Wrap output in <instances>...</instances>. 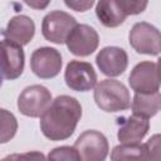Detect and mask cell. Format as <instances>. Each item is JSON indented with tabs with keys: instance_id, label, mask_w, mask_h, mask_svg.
Segmentation results:
<instances>
[{
	"instance_id": "1",
	"label": "cell",
	"mask_w": 161,
	"mask_h": 161,
	"mask_svg": "<svg viewBox=\"0 0 161 161\" xmlns=\"http://www.w3.org/2000/svg\"><path fill=\"white\" fill-rule=\"evenodd\" d=\"M82 117V106L77 98L58 96L40 116V131L50 141L69 138Z\"/></svg>"
},
{
	"instance_id": "2",
	"label": "cell",
	"mask_w": 161,
	"mask_h": 161,
	"mask_svg": "<svg viewBox=\"0 0 161 161\" xmlns=\"http://www.w3.org/2000/svg\"><path fill=\"white\" fill-rule=\"evenodd\" d=\"M93 98L97 107L104 112H121L131 106L128 89L116 79H103L97 83Z\"/></svg>"
},
{
	"instance_id": "3",
	"label": "cell",
	"mask_w": 161,
	"mask_h": 161,
	"mask_svg": "<svg viewBox=\"0 0 161 161\" xmlns=\"http://www.w3.org/2000/svg\"><path fill=\"white\" fill-rule=\"evenodd\" d=\"M52 93L40 84H33L21 91L18 97V109L21 114L31 118L40 117L52 103Z\"/></svg>"
},
{
	"instance_id": "4",
	"label": "cell",
	"mask_w": 161,
	"mask_h": 161,
	"mask_svg": "<svg viewBox=\"0 0 161 161\" xmlns=\"http://www.w3.org/2000/svg\"><path fill=\"white\" fill-rule=\"evenodd\" d=\"M75 25L77 20L70 14L62 10H54L43 18L42 33L48 42L54 44H63Z\"/></svg>"
},
{
	"instance_id": "5",
	"label": "cell",
	"mask_w": 161,
	"mask_h": 161,
	"mask_svg": "<svg viewBox=\"0 0 161 161\" xmlns=\"http://www.w3.org/2000/svg\"><path fill=\"white\" fill-rule=\"evenodd\" d=\"M130 45L140 54L158 55L160 54V31L156 26L146 21L136 23L128 34Z\"/></svg>"
},
{
	"instance_id": "6",
	"label": "cell",
	"mask_w": 161,
	"mask_h": 161,
	"mask_svg": "<svg viewBox=\"0 0 161 161\" xmlns=\"http://www.w3.org/2000/svg\"><path fill=\"white\" fill-rule=\"evenodd\" d=\"M74 148L83 161H103L109 151L106 136L96 130H87L80 133L74 142Z\"/></svg>"
},
{
	"instance_id": "7",
	"label": "cell",
	"mask_w": 161,
	"mask_h": 161,
	"mask_svg": "<svg viewBox=\"0 0 161 161\" xmlns=\"http://www.w3.org/2000/svg\"><path fill=\"white\" fill-rule=\"evenodd\" d=\"M128 83L135 93L151 94L160 89V72L158 63L141 62L132 69Z\"/></svg>"
},
{
	"instance_id": "8",
	"label": "cell",
	"mask_w": 161,
	"mask_h": 161,
	"mask_svg": "<svg viewBox=\"0 0 161 161\" xmlns=\"http://www.w3.org/2000/svg\"><path fill=\"white\" fill-rule=\"evenodd\" d=\"M25 54L23 45L10 40H0V69L3 77L14 80L23 74Z\"/></svg>"
},
{
	"instance_id": "9",
	"label": "cell",
	"mask_w": 161,
	"mask_h": 161,
	"mask_svg": "<svg viewBox=\"0 0 161 161\" xmlns=\"http://www.w3.org/2000/svg\"><path fill=\"white\" fill-rule=\"evenodd\" d=\"M68 50L77 57L91 55L99 44V36L94 28L87 24H77L65 39Z\"/></svg>"
},
{
	"instance_id": "10",
	"label": "cell",
	"mask_w": 161,
	"mask_h": 161,
	"mask_svg": "<svg viewBox=\"0 0 161 161\" xmlns=\"http://www.w3.org/2000/svg\"><path fill=\"white\" fill-rule=\"evenodd\" d=\"M62 63L60 53L50 47L38 48L30 57V68L33 73L42 79L57 77L62 69Z\"/></svg>"
},
{
	"instance_id": "11",
	"label": "cell",
	"mask_w": 161,
	"mask_h": 161,
	"mask_svg": "<svg viewBox=\"0 0 161 161\" xmlns=\"http://www.w3.org/2000/svg\"><path fill=\"white\" fill-rule=\"evenodd\" d=\"M65 84L75 92H88L97 83V74L91 63L70 60L64 72Z\"/></svg>"
},
{
	"instance_id": "12",
	"label": "cell",
	"mask_w": 161,
	"mask_h": 161,
	"mask_svg": "<svg viewBox=\"0 0 161 161\" xmlns=\"http://www.w3.org/2000/svg\"><path fill=\"white\" fill-rule=\"evenodd\" d=\"M96 63L99 70L107 77L121 75L128 65V55L119 47H104L96 57Z\"/></svg>"
},
{
	"instance_id": "13",
	"label": "cell",
	"mask_w": 161,
	"mask_h": 161,
	"mask_svg": "<svg viewBox=\"0 0 161 161\" xmlns=\"http://www.w3.org/2000/svg\"><path fill=\"white\" fill-rule=\"evenodd\" d=\"M1 34L6 39H10L20 45H26L31 42L35 34V24L26 15H15L9 20Z\"/></svg>"
},
{
	"instance_id": "14",
	"label": "cell",
	"mask_w": 161,
	"mask_h": 161,
	"mask_svg": "<svg viewBox=\"0 0 161 161\" xmlns=\"http://www.w3.org/2000/svg\"><path fill=\"white\" fill-rule=\"evenodd\" d=\"M150 130L148 118L132 114L123 119L117 131V138L121 143H138Z\"/></svg>"
},
{
	"instance_id": "15",
	"label": "cell",
	"mask_w": 161,
	"mask_h": 161,
	"mask_svg": "<svg viewBox=\"0 0 161 161\" xmlns=\"http://www.w3.org/2000/svg\"><path fill=\"white\" fill-rule=\"evenodd\" d=\"M96 15L99 23L106 28H117L126 20V15L117 5L116 0H98Z\"/></svg>"
},
{
	"instance_id": "16",
	"label": "cell",
	"mask_w": 161,
	"mask_h": 161,
	"mask_svg": "<svg viewBox=\"0 0 161 161\" xmlns=\"http://www.w3.org/2000/svg\"><path fill=\"white\" fill-rule=\"evenodd\" d=\"M161 106V96L160 92H155L151 94H141V93H135L132 104V112L133 114L150 118L157 114L160 111Z\"/></svg>"
},
{
	"instance_id": "17",
	"label": "cell",
	"mask_w": 161,
	"mask_h": 161,
	"mask_svg": "<svg viewBox=\"0 0 161 161\" xmlns=\"http://www.w3.org/2000/svg\"><path fill=\"white\" fill-rule=\"evenodd\" d=\"M111 160H148L145 145L138 143H121L111 152Z\"/></svg>"
},
{
	"instance_id": "18",
	"label": "cell",
	"mask_w": 161,
	"mask_h": 161,
	"mask_svg": "<svg viewBox=\"0 0 161 161\" xmlns=\"http://www.w3.org/2000/svg\"><path fill=\"white\" fill-rule=\"evenodd\" d=\"M18 131V121L15 116L5 109L0 108V143L9 142Z\"/></svg>"
},
{
	"instance_id": "19",
	"label": "cell",
	"mask_w": 161,
	"mask_h": 161,
	"mask_svg": "<svg viewBox=\"0 0 161 161\" xmlns=\"http://www.w3.org/2000/svg\"><path fill=\"white\" fill-rule=\"evenodd\" d=\"M119 9L123 11L126 16L128 15H138L143 13L147 8L148 0H116Z\"/></svg>"
},
{
	"instance_id": "20",
	"label": "cell",
	"mask_w": 161,
	"mask_h": 161,
	"mask_svg": "<svg viewBox=\"0 0 161 161\" xmlns=\"http://www.w3.org/2000/svg\"><path fill=\"white\" fill-rule=\"evenodd\" d=\"M48 158L49 160H67V161H79L80 160L74 146L73 147H70V146L55 147L49 152Z\"/></svg>"
},
{
	"instance_id": "21",
	"label": "cell",
	"mask_w": 161,
	"mask_h": 161,
	"mask_svg": "<svg viewBox=\"0 0 161 161\" xmlns=\"http://www.w3.org/2000/svg\"><path fill=\"white\" fill-rule=\"evenodd\" d=\"M145 148L148 160H160V135L152 136L145 143Z\"/></svg>"
},
{
	"instance_id": "22",
	"label": "cell",
	"mask_w": 161,
	"mask_h": 161,
	"mask_svg": "<svg viewBox=\"0 0 161 161\" xmlns=\"http://www.w3.org/2000/svg\"><path fill=\"white\" fill-rule=\"evenodd\" d=\"M96 0H64V4L74 11L78 13H84L87 10H89Z\"/></svg>"
},
{
	"instance_id": "23",
	"label": "cell",
	"mask_w": 161,
	"mask_h": 161,
	"mask_svg": "<svg viewBox=\"0 0 161 161\" xmlns=\"http://www.w3.org/2000/svg\"><path fill=\"white\" fill-rule=\"evenodd\" d=\"M29 8L35 9V10H44L49 4L50 0H23Z\"/></svg>"
},
{
	"instance_id": "24",
	"label": "cell",
	"mask_w": 161,
	"mask_h": 161,
	"mask_svg": "<svg viewBox=\"0 0 161 161\" xmlns=\"http://www.w3.org/2000/svg\"><path fill=\"white\" fill-rule=\"evenodd\" d=\"M3 73H1V69H0V87H1V84H3Z\"/></svg>"
}]
</instances>
